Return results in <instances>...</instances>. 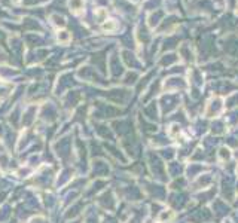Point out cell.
I'll list each match as a JSON object with an SVG mask.
<instances>
[]
</instances>
